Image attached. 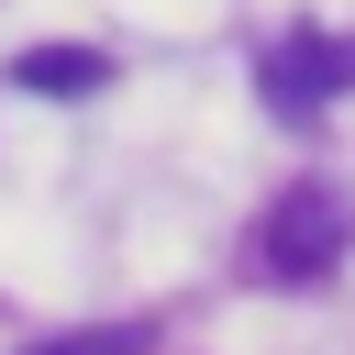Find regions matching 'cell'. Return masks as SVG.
<instances>
[{
	"instance_id": "1",
	"label": "cell",
	"mask_w": 355,
	"mask_h": 355,
	"mask_svg": "<svg viewBox=\"0 0 355 355\" xmlns=\"http://www.w3.org/2000/svg\"><path fill=\"white\" fill-rule=\"evenodd\" d=\"M344 244H355V200H344L333 178H300V189H277L266 222H255V277L311 288V277L344 266Z\"/></svg>"
},
{
	"instance_id": "2",
	"label": "cell",
	"mask_w": 355,
	"mask_h": 355,
	"mask_svg": "<svg viewBox=\"0 0 355 355\" xmlns=\"http://www.w3.org/2000/svg\"><path fill=\"white\" fill-rule=\"evenodd\" d=\"M255 89H266L277 111L344 100V89H355V33H277V44L255 55Z\"/></svg>"
},
{
	"instance_id": "3",
	"label": "cell",
	"mask_w": 355,
	"mask_h": 355,
	"mask_svg": "<svg viewBox=\"0 0 355 355\" xmlns=\"http://www.w3.org/2000/svg\"><path fill=\"white\" fill-rule=\"evenodd\" d=\"M11 89H33V100H89V89H111V55H100V44H33V55H11Z\"/></svg>"
},
{
	"instance_id": "4",
	"label": "cell",
	"mask_w": 355,
	"mask_h": 355,
	"mask_svg": "<svg viewBox=\"0 0 355 355\" xmlns=\"http://www.w3.org/2000/svg\"><path fill=\"white\" fill-rule=\"evenodd\" d=\"M155 333L144 322H89V333H55V344H33V355H144Z\"/></svg>"
}]
</instances>
